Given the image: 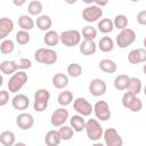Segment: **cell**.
<instances>
[{
	"instance_id": "obj_1",
	"label": "cell",
	"mask_w": 146,
	"mask_h": 146,
	"mask_svg": "<svg viewBox=\"0 0 146 146\" xmlns=\"http://www.w3.org/2000/svg\"><path fill=\"white\" fill-rule=\"evenodd\" d=\"M27 74L19 70V71H16L8 80V83H7V87H8V90L9 92H13V94H16L17 91H19L24 86L25 83L27 82Z\"/></svg>"
},
{
	"instance_id": "obj_2",
	"label": "cell",
	"mask_w": 146,
	"mask_h": 146,
	"mask_svg": "<svg viewBox=\"0 0 146 146\" xmlns=\"http://www.w3.org/2000/svg\"><path fill=\"white\" fill-rule=\"evenodd\" d=\"M57 52L51 48H39L34 52V59L44 65H52L57 62Z\"/></svg>"
},
{
	"instance_id": "obj_3",
	"label": "cell",
	"mask_w": 146,
	"mask_h": 146,
	"mask_svg": "<svg viewBox=\"0 0 146 146\" xmlns=\"http://www.w3.org/2000/svg\"><path fill=\"white\" fill-rule=\"evenodd\" d=\"M84 130L87 132L88 139L91 140V141L99 140L103 137V135H104L103 127L100 125V123L96 119H89L88 121H86V128H84Z\"/></svg>"
},
{
	"instance_id": "obj_4",
	"label": "cell",
	"mask_w": 146,
	"mask_h": 146,
	"mask_svg": "<svg viewBox=\"0 0 146 146\" xmlns=\"http://www.w3.org/2000/svg\"><path fill=\"white\" fill-rule=\"evenodd\" d=\"M122 105L124 108L133 112V113H138L140 112V110L143 108V103L141 100L137 97L136 94L130 92V91H125L124 95L122 96Z\"/></svg>"
},
{
	"instance_id": "obj_5",
	"label": "cell",
	"mask_w": 146,
	"mask_h": 146,
	"mask_svg": "<svg viewBox=\"0 0 146 146\" xmlns=\"http://www.w3.org/2000/svg\"><path fill=\"white\" fill-rule=\"evenodd\" d=\"M136 32L132 30V29H129V27H125L123 30L120 31V33L116 35V39H115V42L116 44L124 49L129 46H131L135 41H136Z\"/></svg>"
},
{
	"instance_id": "obj_6",
	"label": "cell",
	"mask_w": 146,
	"mask_h": 146,
	"mask_svg": "<svg viewBox=\"0 0 146 146\" xmlns=\"http://www.w3.org/2000/svg\"><path fill=\"white\" fill-rule=\"evenodd\" d=\"M50 99V92L47 89H38L34 94L33 108L35 112H43L48 107Z\"/></svg>"
},
{
	"instance_id": "obj_7",
	"label": "cell",
	"mask_w": 146,
	"mask_h": 146,
	"mask_svg": "<svg viewBox=\"0 0 146 146\" xmlns=\"http://www.w3.org/2000/svg\"><path fill=\"white\" fill-rule=\"evenodd\" d=\"M60 42L66 47H75L81 42V33L78 30H66L59 34Z\"/></svg>"
},
{
	"instance_id": "obj_8",
	"label": "cell",
	"mask_w": 146,
	"mask_h": 146,
	"mask_svg": "<svg viewBox=\"0 0 146 146\" xmlns=\"http://www.w3.org/2000/svg\"><path fill=\"white\" fill-rule=\"evenodd\" d=\"M102 16H103V9L97 5H89L82 10V18L88 23L97 22L98 19L102 18Z\"/></svg>"
},
{
	"instance_id": "obj_9",
	"label": "cell",
	"mask_w": 146,
	"mask_h": 146,
	"mask_svg": "<svg viewBox=\"0 0 146 146\" xmlns=\"http://www.w3.org/2000/svg\"><path fill=\"white\" fill-rule=\"evenodd\" d=\"M73 108L78 114L89 116L94 112V106L83 97H79L73 102Z\"/></svg>"
},
{
	"instance_id": "obj_10",
	"label": "cell",
	"mask_w": 146,
	"mask_h": 146,
	"mask_svg": "<svg viewBox=\"0 0 146 146\" xmlns=\"http://www.w3.org/2000/svg\"><path fill=\"white\" fill-rule=\"evenodd\" d=\"M67 120H68V111L64 108V106L55 110L50 116V123L55 128H59L64 125Z\"/></svg>"
},
{
	"instance_id": "obj_11",
	"label": "cell",
	"mask_w": 146,
	"mask_h": 146,
	"mask_svg": "<svg viewBox=\"0 0 146 146\" xmlns=\"http://www.w3.org/2000/svg\"><path fill=\"white\" fill-rule=\"evenodd\" d=\"M103 138H104V141L107 146H122L123 145L122 137L120 136V133L114 128L106 129L104 131Z\"/></svg>"
},
{
	"instance_id": "obj_12",
	"label": "cell",
	"mask_w": 146,
	"mask_h": 146,
	"mask_svg": "<svg viewBox=\"0 0 146 146\" xmlns=\"http://www.w3.org/2000/svg\"><path fill=\"white\" fill-rule=\"evenodd\" d=\"M94 113H95L96 117L100 121H107L108 119H111L110 105L105 100H98L94 105Z\"/></svg>"
},
{
	"instance_id": "obj_13",
	"label": "cell",
	"mask_w": 146,
	"mask_h": 146,
	"mask_svg": "<svg viewBox=\"0 0 146 146\" xmlns=\"http://www.w3.org/2000/svg\"><path fill=\"white\" fill-rule=\"evenodd\" d=\"M106 89H107L106 82L103 79L96 78V79L91 80L89 83V92L95 97H100V96L105 95Z\"/></svg>"
},
{
	"instance_id": "obj_14",
	"label": "cell",
	"mask_w": 146,
	"mask_h": 146,
	"mask_svg": "<svg viewBox=\"0 0 146 146\" xmlns=\"http://www.w3.org/2000/svg\"><path fill=\"white\" fill-rule=\"evenodd\" d=\"M16 124L21 130H30L34 124V117L30 113H21L16 117Z\"/></svg>"
},
{
	"instance_id": "obj_15",
	"label": "cell",
	"mask_w": 146,
	"mask_h": 146,
	"mask_svg": "<svg viewBox=\"0 0 146 146\" xmlns=\"http://www.w3.org/2000/svg\"><path fill=\"white\" fill-rule=\"evenodd\" d=\"M29 105H30V99L24 94H18V95L14 96L13 99H11V106L15 110L25 111L29 107Z\"/></svg>"
},
{
	"instance_id": "obj_16",
	"label": "cell",
	"mask_w": 146,
	"mask_h": 146,
	"mask_svg": "<svg viewBox=\"0 0 146 146\" xmlns=\"http://www.w3.org/2000/svg\"><path fill=\"white\" fill-rule=\"evenodd\" d=\"M14 30V22L8 17L0 18V39H6V36Z\"/></svg>"
},
{
	"instance_id": "obj_17",
	"label": "cell",
	"mask_w": 146,
	"mask_h": 146,
	"mask_svg": "<svg viewBox=\"0 0 146 146\" xmlns=\"http://www.w3.org/2000/svg\"><path fill=\"white\" fill-rule=\"evenodd\" d=\"M97 47L95 40H83L80 42V52L84 56H91L96 52Z\"/></svg>"
},
{
	"instance_id": "obj_18",
	"label": "cell",
	"mask_w": 146,
	"mask_h": 146,
	"mask_svg": "<svg viewBox=\"0 0 146 146\" xmlns=\"http://www.w3.org/2000/svg\"><path fill=\"white\" fill-rule=\"evenodd\" d=\"M62 141V137L58 130H49L46 133L44 143L48 146H58Z\"/></svg>"
},
{
	"instance_id": "obj_19",
	"label": "cell",
	"mask_w": 146,
	"mask_h": 146,
	"mask_svg": "<svg viewBox=\"0 0 146 146\" xmlns=\"http://www.w3.org/2000/svg\"><path fill=\"white\" fill-rule=\"evenodd\" d=\"M70 124L74 129L75 132H81L86 128V121L83 119V115L76 114V115L71 116L70 117Z\"/></svg>"
},
{
	"instance_id": "obj_20",
	"label": "cell",
	"mask_w": 146,
	"mask_h": 146,
	"mask_svg": "<svg viewBox=\"0 0 146 146\" xmlns=\"http://www.w3.org/2000/svg\"><path fill=\"white\" fill-rule=\"evenodd\" d=\"M52 86L56 89H65L68 86V76L64 73H57L52 76Z\"/></svg>"
},
{
	"instance_id": "obj_21",
	"label": "cell",
	"mask_w": 146,
	"mask_h": 146,
	"mask_svg": "<svg viewBox=\"0 0 146 146\" xmlns=\"http://www.w3.org/2000/svg\"><path fill=\"white\" fill-rule=\"evenodd\" d=\"M35 24H36V27L41 31H49L51 25H52V21L50 18V16L48 15H40L38 16L36 21H35Z\"/></svg>"
},
{
	"instance_id": "obj_22",
	"label": "cell",
	"mask_w": 146,
	"mask_h": 146,
	"mask_svg": "<svg viewBox=\"0 0 146 146\" xmlns=\"http://www.w3.org/2000/svg\"><path fill=\"white\" fill-rule=\"evenodd\" d=\"M43 42L49 46V47H54V46H57L58 42H60V38H59V34L54 31V30H49L46 32L44 36H43Z\"/></svg>"
},
{
	"instance_id": "obj_23",
	"label": "cell",
	"mask_w": 146,
	"mask_h": 146,
	"mask_svg": "<svg viewBox=\"0 0 146 146\" xmlns=\"http://www.w3.org/2000/svg\"><path fill=\"white\" fill-rule=\"evenodd\" d=\"M0 71L2 74H14L16 71H18V66L16 60H3L0 64Z\"/></svg>"
},
{
	"instance_id": "obj_24",
	"label": "cell",
	"mask_w": 146,
	"mask_h": 146,
	"mask_svg": "<svg viewBox=\"0 0 146 146\" xmlns=\"http://www.w3.org/2000/svg\"><path fill=\"white\" fill-rule=\"evenodd\" d=\"M98 67L100 68V71L105 72V73H115L116 70H117V66L115 64L114 60L112 59H108V58H105V59H102L98 64Z\"/></svg>"
},
{
	"instance_id": "obj_25",
	"label": "cell",
	"mask_w": 146,
	"mask_h": 146,
	"mask_svg": "<svg viewBox=\"0 0 146 146\" xmlns=\"http://www.w3.org/2000/svg\"><path fill=\"white\" fill-rule=\"evenodd\" d=\"M18 25L22 30H25V31H31L34 25H35V22L33 21V18L31 17V15H21L18 17Z\"/></svg>"
},
{
	"instance_id": "obj_26",
	"label": "cell",
	"mask_w": 146,
	"mask_h": 146,
	"mask_svg": "<svg viewBox=\"0 0 146 146\" xmlns=\"http://www.w3.org/2000/svg\"><path fill=\"white\" fill-rule=\"evenodd\" d=\"M129 81H130V76H128L127 74H120L114 79V87L116 90H127L128 86H129Z\"/></svg>"
},
{
	"instance_id": "obj_27",
	"label": "cell",
	"mask_w": 146,
	"mask_h": 146,
	"mask_svg": "<svg viewBox=\"0 0 146 146\" xmlns=\"http://www.w3.org/2000/svg\"><path fill=\"white\" fill-rule=\"evenodd\" d=\"M97 27H98V30H99L102 33H104V34L111 33V32L115 29L113 21L110 19V18H103V19H100V21L98 22V24H97Z\"/></svg>"
},
{
	"instance_id": "obj_28",
	"label": "cell",
	"mask_w": 146,
	"mask_h": 146,
	"mask_svg": "<svg viewBox=\"0 0 146 146\" xmlns=\"http://www.w3.org/2000/svg\"><path fill=\"white\" fill-rule=\"evenodd\" d=\"M98 48L103 51V52H110L113 50L114 48V41L112 38L110 36H103L100 38V40L98 41Z\"/></svg>"
},
{
	"instance_id": "obj_29",
	"label": "cell",
	"mask_w": 146,
	"mask_h": 146,
	"mask_svg": "<svg viewBox=\"0 0 146 146\" xmlns=\"http://www.w3.org/2000/svg\"><path fill=\"white\" fill-rule=\"evenodd\" d=\"M15 133L9 130H5L0 133V143L3 146H13L15 145Z\"/></svg>"
},
{
	"instance_id": "obj_30",
	"label": "cell",
	"mask_w": 146,
	"mask_h": 146,
	"mask_svg": "<svg viewBox=\"0 0 146 146\" xmlns=\"http://www.w3.org/2000/svg\"><path fill=\"white\" fill-rule=\"evenodd\" d=\"M43 10V6L39 0H32L27 6V11L31 16H40Z\"/></svg>"
},
{
	"instance_id": "obj_31",
	"label": "cell",
	"mask_w": 146,
	"mask_h": 146,
	"mask_svg": "<svg viewBox=\"0 0 146 146\" xmlns=\"http://www.w3.org/2000/svg\"><path fill=\"white\" fill-rule=\"evenodd\" d=\"M57 100H58V104L60 106H67L73 102V94L68 90H64V91L59 92Z\"/></svg>"
},
{
	"instance_id": "obj_32",
	"label": "cell",
	"mask_w": 146,
	"mask_h": 146,
	"mask_svg": "<svg viewBox=\"0 0 146 146\" xmlns=\"http://www.w3.org/2000/svg\"><path fill=\"white\" fill-rule=\"evenodd\" d=\"M15 49V44H14V41L10 40V39H3L0 43V51L1 54L3 55H8V54H11Z\"/></svg>"
},
{
	"instance_id": "obj_33",
	"label": "cell",
	"mask_w": 146,
	"mask_h": 146,
	"mask_svg": "<svg viewBox=\"0 0 146 146\" xmlns=\"http://www.w3.org/2000/svg\"><path fill=\"white\" fill-rule=\"evenodd\" d=\"M127 90L138 95L141 91V81H140V79H138V78H130L129 86H128Z\"/></svg>"
},
{
	"instance_id": "obj_34",
	"label": "cell",
	"mask_w": 146,
	"mask_h": 146,
	"mask_svg": "<svg viewBox=\"0 0 146 146\" xmlns=\"http://www.w3.org/2000/svg\"><path fill=\"white\" fill-rule=\"evenodd\" d=\"M113 23H114V27L121 31V30H123V29H125L128 26V17L125 15H123V14L116 15L114 17Z\"/></svg>"
},
{
	"instance_id": "obj_35",
	"label": "cell",
	"mask_w": 146,
	"mask_h": 146,
	"mask_svg": "<svg viewBox=\"0 0 146 146\" xmlns=\"http://www.w3.org/2000/svg\"><path fill=\"white\" fill-rule=\"evenodd\" d=\"M59 133H60V137H62V140H70L73 135H74V129L71 127V125H62L59 127L58 129Z\"/></svg>"
},
{
	"instance_id": "obj_36",
	"label": "cell",
	"mask_w": 146,
	"mask_h": 146,
	"mask_svg": "<svg viewBox=\"0 0 146 146\" xmlns=\"http://www.w3.org/2000/svg\"><path fill=\"white\" fill-rule=\"evenodd\" d=\"M15 39H16V41H17L18 44L24 46V44H27V43L30 42V39H31V38H30V33H29V31L21 30V31H18V32L16 33Z\"/></svg>"
},
{
	"instance_id": "obj_37",
	"label": "cell",
	"mask_w": 146,
	"mask_h": 146,
	"mask_svg": "<svg viewBox=\"0 0 146 146\" xmlns=\"http://www.w3.org/2000/svg\"><path fill=\"white\" fill-rule=\"evenodd\" d=\"M67 74L72 78H79L82 74V67L78 63H71L67 66Z\"/></svg>"
},
{
	"instance_id": "obj_38",
	"label": "cell",
	"mask_w": 146,
	"mask_h": 146,
	"mask_svg": "<svg viewBox=\"0 0 146 146\" xmlns=\"http://www.w3.org/2000/svg\"><path fill=\"white\" fill-rule=\"evenodd\" d=\"M82 36L84 40H95L97 36V30L94 26H84L82 29Z\"/></svg>"
},
{
	"instance_id": "obj_39",
	"label": "cell",
	"mask_w": 146,
	"mask_h": 146,
	"mask_svg": "<svg viewBox=\"0 0 146 146\" xmlns=\"http://www.w3.org/2000/svg\"><path fill=\"white\" fill-rule=\"evenodd\" d=\"M128 60L130 64H139L140 63V55L139 49H132L128 54Z\"/></svg>"
},
{
	"instance_id": "obj_40",
	"label": "cell",
	"mask_w": 146,
	"mask_h": 146,
	"mask_svg": "<svg viewBox=\"0 0 146 146\" xmlns=\"http://www.w3.org/2000/svg\"><path fill=\"white\" fill-rule=\"evenodd\" d=\"M17 66H18V71L19 70H27L32 67V62L29 58H19L16 60Z\"/></svg>"
},
{
	"instance_id": "obj_41",
	"label": "cell",
	"mask_w": 146,
	"mask_h": 146,
	"mask_svg": "<svg viewBox=\"0 0 146 146\" xmlns=\"http://www.w3.org/2000/svg\"><path fill=\"white\" fill-rule=\"evenodd\" d=\"M9 102V92L5 89L0 91V106H5Z\"/></svg>"
},
{
	"instance_id": "obj_42",
	"label": "cell",
	"mask_w": 146,
	"mask_h": 146,
	"mask_svg": "<svg viewBox=\"0 0 146 146\" xmlns=\"http://www.w3.org/2000/svg\"><path fill=\"white\" fill-rule=\"evenodd\" d=\"M137 22L140 25H146V10H140L137 14Z\"/></svg>"
},
{
	"instance_id": "obj_43",
	"label": "cell",
	"mask_w": 146,
	"mask_h": 146,
	"mask_svg": "<svg viewBox=\"0 0 146 146\" xmlns=\"http://www.w3.org/2000/svg\"><path fill=\"white\" fill-rule=\"evenodd\" d=\"M140 55V63H146V48H138Z\"/></svg>"
},
{
	"instance_id": "obj_44",
	"label": "cell",
	"mask_w": 146,
	"mask_h": 146,
	"mask_svg": "<svg viewBox=\"0 0 146 146\" xmlns=\"http://www.w3.org/2000/svg\"><path fill=\"white\" fill-rule=\"evenodd\" d=\"M108 1L110 0H95V3L97 6H99V7H104V6H106L108 3Z\"/></svg>"
},
{
	"instance_id": "obj_45",
	"label": "cell",
	"mask_w": 146,
	"mask_h": 146,
	"mask_svg": "<svg viewBox=\"0 0 146 146\" xmlns=\"http://www.w3.org/2000/svg\"><path fill=\"white\" fill-rule=\"evenodd\" d=\"M25 2H26V0H13V3H14L16 7H21V6H23Z\"/></svg>"
},
{
	"instance_id": "obj_46",
	"label": "cell",
	"mask_w": 146,
	"mask_h": 146,
	"mask_svg": "<svg viewBox=\"0 0 146 146\" xmlns=\"http://www.w3.org/2000/svg\"><path fill=\"white\" fill-rule=\"evenodd\" d=\"M64 1H65L67 5H74V3H75L78 0H64Z\"/></svg>"
},
{
	"instance_id": "obj_47",
	"label": "cell",
	"mask_w": 146,
	"mask_h": 146,
	"mask_svg": "<svg viewBox=\"0 0 146 146\" xmlns=\"http://www.w3.org/2000/svg\"><path fill=\"white\" fill-rule=\"evenodd\" d=\"M84 3H87V5H92L94 2H95V0H82Z\"/></svg>"
},
{
	"instance_id": "obj_48",
	"label": "cell",
	"mask_w": 146,
	"mask_h": 146,
	"mask_svg": "<svg viewBox=\"0 0 146 146\" xmlns=\"http://www.w3.org/2000/svg\"><path fill=\"white\" fill-rule=\"evenodd\" d=\"M143 71H144V73H145V75H146V64H144V66H143Z\"/></svg>"
},
{
	"instance_id": "obj_49",
	"label": "cell",
	"mask_w": 146,
	"mask_h": 146,
	"mask_svg": "<svg viewBox=\"0 0 146 146\" xmlns=\"http://www.w3.org/2000/svg\"><path fill=\"white\" fill-rule=\"evenodd\" d=\"M143 44H144V48H146V36L144 38V41H143Z\"/></svg>"
},
{
	"instance_id": "obj_50",
	"label": "cell",
	"mask_w": 146,
	"mask_h": 146,
	"mask_svg": "<svg viewBox=\"0 0 146 146\" xmlns=\"http://www.w3.org/2000/svg\"><path fill=\"white\" fill-rule=\"evenodd\" d=\"M144 94H145V96H146V84H145V87H144Z\"/></svg>"
},
{
	"instance_id": "obj_51",
	"label": "cell",
	"mask_w": 146,
	"mask_h": 146,
	"mask_svg": "<svg viewBox=\"0 0 146 146\" xmlns=\"http://www.w3.org/2000/svg\"><path fill=\"white\" fill-rule=\"evenodd\" d=\"M131 2H137V1H139V0H130Z\"/></svg>"
}]
</instances>
